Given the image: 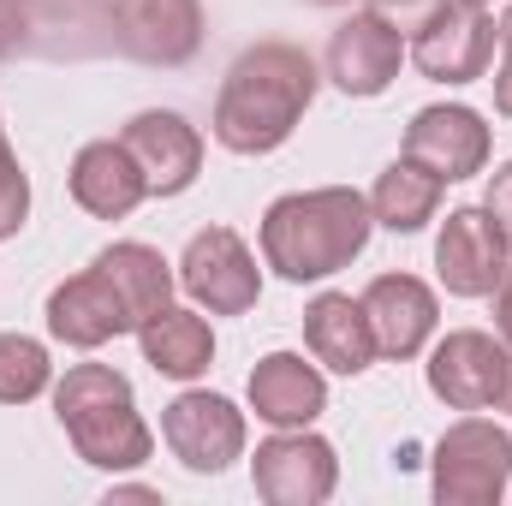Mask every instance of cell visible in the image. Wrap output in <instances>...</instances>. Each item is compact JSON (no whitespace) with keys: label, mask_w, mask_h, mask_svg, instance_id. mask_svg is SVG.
Wrapping results in <instances>:
<instances>
[{"label":"cell","mask_w":512,"mask_h":506,"mask_svg":"<svg viewBox=\"0 0 512 506\" xmlns=\"http://www.w3.org/2000/svg\"><path fill=\"white\" fill-rule=\"evenodd\" d=\"M310 102L316 60L298 42H256L227 66V84L215 96V137L233 155H268L298 131Z\"/></svg>","instance_id":"6da1fadb"},{"label":"cell","mask_w":512,"mask_h":506,"mask_svg":"<svg viewBox=\"0 0 512 506\" xmlns=\"http://www.w3.org/2000/svg\"><path fill=\"white\" fill-rule=\"evenodd\" d=\"M370 197L352 185H322V191H292L262 215V256L280 280H328L370 245Z\"/></svg>","instance_id":"7a4b0ae2"},{"label":"cell","mask_w":512,"mask_h":506,"mask_svg":"<svg viewBox=\"0 0 512 506\" xmlns=\"http://www.w3.org/2000/svg\"><path fill=\"white\" fill-rule=\"evenodd\" d=\"M60 429L72 435L78 459L96 471H131L149 459V429L131 405V381L108 364H72L54 387Z\"/></svg>","instance_id":"3957f363"},{"label":"cell","mask_w":512,"mask_h":506,"mask_svg":"<svg viewBox=\"0 0 512 506\" xmlns=\"http://www.w3.org/2000/svg\"><path fill=\"white\" fill-rule=\"evenodd\" d=\"M512 483V435L465 417L435 447V501L441 506H495Z\"/></svg>","instance_id":"277c9868"},{"label":"cell","mask_w":512,"mask_h":506,"mask_svg":"<svg viewBox=\"0 0 512 506\" xmlns=\"http://www.w3.org/2000/svg\"><path fill=\"white\" fill-rule=\"evenodd\" d=\"M411 60L435 84H471L495 60V18L471 0H441L411 36Z\"/></svg>","instance_id":"5b68a950"},{"label":"cell","mask_w":512,"mask_h":506,"mask_svg":"<svg viewBox=\"0 0 512 506\" xmlns=\"http://www.w3.org/2000/svg\"><path fill=\"white\" fill-rule=\"evenodd\" d=\"M507 268H512V245L501 233V221L489 215V203L447 215V227L435 239V274L453 298H489Z\"/></svg>","instance_id":"8992f818"},{"label":"cell","mask_w":512,"mask_h":506,"mask_svg":"<svg viewBox=\"0 0 512 506\" xmlns=\"http://www.w3.org/2000/svg\"><path fill=\"white\" fill-rule=\"evenodd\" d=\"M179 286L215 316H245L262 292V274L233 227H203L179 256Z\"/></svg>","instance_id":"52a82bcc"},{"label":"cell","mask_w":512,"mask_h":506,"mask_svg":"<svg viewBox=\"0 0 512 506\" xmlns=\"http://www.w3.org/2000/svg\"><path fill=\"white\" fill-rule=\"evenodd\" d=\"M161 435H167L173 459L197 477H215L245 453V417L221 393H179L161 411Z\"/></svg>","instance_id":"ba28073f"},{"label":"cell","mask_w":512,"mask_h":506,"mask_svg":"<svg viewBox=\"0 0 512 506\" xmlns=\"http://www.w3.org/2000/svg\"><path fill=\"white\" fill-rule=\"evenodd\" d=\"M251 477H256V495L268 506H316L334 495V447L310 429H286L274 441H262L251 459Z\"/></svg>","instance_id":"9c48e42d"},{"label":"cell","mask_w":512,"mask_h":506,"mask_svg":"<svg viewBox=\"0 0 512 506\" xmlns=\"http://www.w3.org/2000/svg\"><path fill=\"white\" fill-rule=\"evenodd\" d=\"M114 42L143 66H185L203 48L197 0H114Z\"/></svg>","instance_id":"30bf717a"},{"label":"cell","mask_w":512,"mask_h":506,"mask_svg":"<svg viewBox=\"0 0 512 506\" xmlns=\"http://www.w3.org/2000/svg\"><path fill=\"white\" fill-rule=\"evenodd\" d=\"M429 387L435 399H447L453 411H483V405H501V387H507V346H495V334L483 328H459L435 346L429 358Z\"/></svg>","instance_id":"8fae6325"},{"label":"cell","mask_w":512,"mask_h":506,"mask_svg":"<svg viewBox=\"0 0 512 506\" xmlns=\"http://www.w3.org/2000/svg\"><path fill=\"white\" fill-rule=\"evenodd\" d=\"M399 60H405V36H399V24H387L382 12H352L328 36V78L346 96H382L399 78Z\"/></svg>","instance_id":"7c38bea8"},{"label":"cell","mask_w":512,"mask_h":506,"mask_svg":"<svg viewBox=\"0 0 512 506\" xmlns=\"http://www.w3.org/2000/svg\"><path fill=\"white\" fill-rule=\"evenodd\" d=\"M120 143L131 149V161L143 167L149 197H179V191H191V179L203 173V137L185 126L179 114H167V108L137 114V120L120 131Z\"/></svg>","instance_id":"4fadbf2b"},{"label":"cell","mask_w":512,"mask_h":506,"mask_svg":"<svg viewBox=\"0 0 512 506\" xmlns=\"http://www.w3.org/2000/svg\"><path fill=\"white\" fill-rule=\"evenodd\" d=\"M48 334L78 346V352H96L114 334H131L126 304H120V292L108 286V274L96 262H90V274H72L48 292Z\"/></svg>","instance_id":"5bb4252c"},{"label":"cell","mask_w":512,"mask_h":506,"mask_svg":"<svg viewBox=\"0 0 512 506\" xmlns=\"http://www.w3.org/2000/svg\"><path fill=\"white\" fill-rule=\"evenodd\" d=\"M405 155L441 179H471L489 161V126L471 108H423L405 126Z\"/></svg>","instance_id":"9a60e30c"},{"label":"cell","mask_w":512,"mask_h":506,"mask_svg":"<svg viewBox=\"0 0 512 506\" xmlns=\"http://www.w3.org/2000/svg\"><path fill=\"white\" fill-rule=\"evenodd\" d=\"M364 316H370V334H376V352L382 358H417L435 334V292L411 274H382L370 280V292L358 298Z\"/></svg>","instance_id":"2e32d148"},{"label":"cell","mask_w":512,"mask_h":506,"mask_svg":"<svg viewBox=\"0 0 512 506\" xmlns=\"http://www.w3.org/2000/svg\"><path fill=\"white\" fill-rule=\"evenodd\" d=\"M72 197L96 221H126L131 209L149 197V179H143V167L131 161V149L120 137H102V143L78 149V161H72Z\"/></svg>","instance_id":"e0dca14e"},{"label":"cell","mask_w":512,"mask_h":506,"mask_svg":"<svg viewBox=\"0 0 512 506\" xmlns=\"http://www.w3.org/2000/svg\"><path fill=\"white\" fill-rule=\"evenodd\" d=\"M304 346H310V358L328 364L334 376H364V370L382 358L364 304L346 298V292H322V298L304 310Z\"/></svg>","instance_id":"ac0fdd59"},{"label":"cell","mask_w":512,"mask_h":506,"mask_svg":"<svg viewBox=\"0 0 512 506\" xmlns=\"http://www.w3.org/2000/svg\"><path fill=\"white\" fill-rule=\"evenodd\" d=\"M251 405L274 429H304L328 405V381L316 376L298 352H274L251 370Z\"/></svg>","instance_id":"d6986e66"},{"label":"cell","mask_w":512,"mask_h":506,"mask_svg":"<svg viewBox=\"0 0 512 506\" xmlns=\"http://www.w3.org/2000/svg\"><path fill=\"white\" fill-rule=\"evenodd\" d=\"M137 346H143V364L155 370V376H173V381H191L209 370V358H215V334H209V322L197 316V310H155L143 328H137Z\"/></svg>","instance_id":"ffe728a7"},{"label":"cell","mask_w":512,"mask_h":506,"mask_svg":"<svg viewBox=\"0 0 512 506\" xmlns=\"http://www.w3.org/2000/svg\"><path fill=\"white\" fill-rule=\"evenodd\" d=\"M441 191H447V179L405 155V161H393L382 179H376V191H370V215L382 221L387 233H417V227L435 221Z\"/></svg>","instance_id":"44dd1931"},{"label":"cell","mask_w":512,"mask_h":506,"mask_svg":"<svg viewBox=\"0 0 512 506\" xmlns=\"http://www.w3.org/2000/svg\"><path fill=\"white\" fill-rule=\"evenodd\" d=\"M96 268H102L108 286L120 292L131 328H143V322H149L155 310H167V298H173V268L161 262V251H149V245H108V251L96 256Z\"/></svg>","instance_id":"7402d4cb"},{"label":"cell","mask_w":512,"mask_h":506,"mask_svg":"<svg viewBox=\"0 0 512 506\" xmlns=\"http://www.w3.org/2000/svg\"><path fill=\"white\" fill-rule=\"evenodd\" d=\"M48 387V352L30 334H0V405H24Z\"/></svg>","instance_id":"603a6c76"},{"label":"cell","mask_w":512,"mask_h":506,"mask_svg":"<svg viewBox=\"0 0 512 506\" xmlns=\"http://www.w3.org/2000/svg\"><path fill=\"white\" fill-rule=\"evenodd\" d=\"M30 215V179L18 167V155L6 149V131H0V239H12Z\"/></svg>","instance_id":"cb8c5ba5"},{"label":"cell","mask_w":512,"mask_h":506,"mask_svg":"<svg viewBox=\"0 0 512 506\" xmlns=\"http://www.w3.org/2000/svg\"><path fill=\"white\" fill-rule=\"evenodd\" d=\"M30 48V0H0V60Z\"/></svg>","instance_id":"d4e9b609"},{"label":"cell","mask_w":512,"mask_h":506,"mask_svg":"<svg viewBox=\"0 0 512 506\" xmlns=\"http://www.w3.org/2000/svg\"><path fill=\"white\" fill-rule=\"evenodd\" d=\"M501 30V66H495V108L512 120V6H507V18L495 24Z\"/></svg>","instance_id":"484cf974"},{"label":"cell","mask_w":512,"mask_h":506,"mask_svg":"<svg viewBox=\"0 0 512 506\" xmlns=\"http://www.w3.org/2000/svg\"><path fill=\"white\" fill-rule=\"evenodd\" d=\"M435 6H441V0H370V12H382L387 24H399V30H417Z\"/></svg>","instance_id":"4316f807"},{"label":"cell","mask_w":512,"mask_h":506,"mask_svg":"<svg viewBox=\"0 0 512 506\" xmlns=\"http://www.w3.org/2000/svg\"><path fill=\"white\" fill-rule=\"evenodd\" d=\"M489 215L501 221V233H507V245H512V161L489 179Z\"/></svg>","instance_id":"83f0119b"},{"label":"cell","mask_w":512,"mask_h":506,"mask_svg":"<svg viewBox=\"0 0 512 506\" xmlns=\"http://www.w3.org/2000/svg\"><path fill=\"white\" fill-rule=\"evenodd\" d=\"M495 328H501V340L512 346V268L501 274V286H495Z\"/></svg>","instance_id":"f1b7e54d"},{"label":"cell","mask_w":512,"mask_h":506,"mask_svg":"<svg viewBox=\"0 0 512 506\" xmlns=\"http://www.w3.org/2000/svg\"><path fill=\"white\" fill-rule=\"evenodd\" d=\"M501 411H512V352H507V387H501Z\"/></svg>","instance_id":"f546056e"},{"label":"cell","mask_w":512,"mask_h":506,"mask_svg":"<svg viewBox=\"0 0 512 506\" xmlns=\"http://www.w3.org/2000/svg\"><path fill=\"white\" fill-rule=\"evenodd\" d=\"M310 6H346V0H310Z\"/></svg>","instance_id":"4dcf8cb0"},{"label":"cell","mask_w":512,"mask_h":506,"mask_svg":"<svg viewBox=\"0 0 512 506\" xmlns=\"http://www.w3.org/2000/svg\"><path fill=\"white\" fill-rule=\"evenodd\" d=\"M471 6H489V0H471Z\"/></svg>","instance_id":"1f68e13d"}]
</instances>
